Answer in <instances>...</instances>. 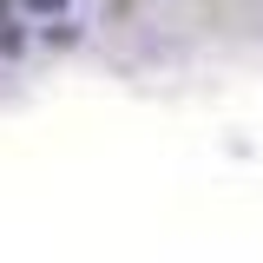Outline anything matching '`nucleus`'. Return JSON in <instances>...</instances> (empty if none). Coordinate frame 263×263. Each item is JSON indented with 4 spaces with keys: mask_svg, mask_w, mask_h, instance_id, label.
<instances>
[{
    "mask_svg": "<svg viewBox=\"0 0 263 263\" xmlns=\"http://www.w3.org/2000/svg\"><path fill=\"white\" fill-rule=\"evenodd\" d=\"M46 46H79V27H72V20H53V27H46Z\"/></svg>",
    "mask_w": 263,
    "mask_h": 263,
    "instance_id": "obj_3",
    "label": "nucleus"
},
{
    "mask_svg": "<svg viewBox=\"0 0 263 263\" xmlns=\"http://www.w3.org/2000/svg\"><path fill=\"white\" fill-rule=\"evenodd\" d=\"M13 7H27V13H40V20H66L72 0H13Z\"/></svg>",
    "mask_w": 263,
    "mask_h": 263,
    "instance_id": "obj_1",
    "label": "nucleus"
},
{
    "mask_svg": "<svg viewBox=\"0 0 263 263\" xmlns=\"http://www.w3.org/2000/svg\"><path fill=\"white\" fill-rule=\"evenodd\" d=\"M0 53H7V60H13V53H27V27H13V20H7V27H0Z\"/></svg>",
    "mask_w": 263,
    "mask_h": 263,
    "instance_id": "obj_2",
    "label": "nucleus"
},
{
    "mask_svg": "<svg viewBox=\"0 0 263 263\" xmlns=\"http://www.w3.org/2000/svg\"><path fill=\"white\" fill-rule=\"evenodd\" d=\"M7 7H13V0H0V13H7Z\"/></svg>",
    "mask_w": 263,
    "mask_h": 263,
    "instance_id": "obj_4",
    "label": "nucleus"
}]
</instances>
